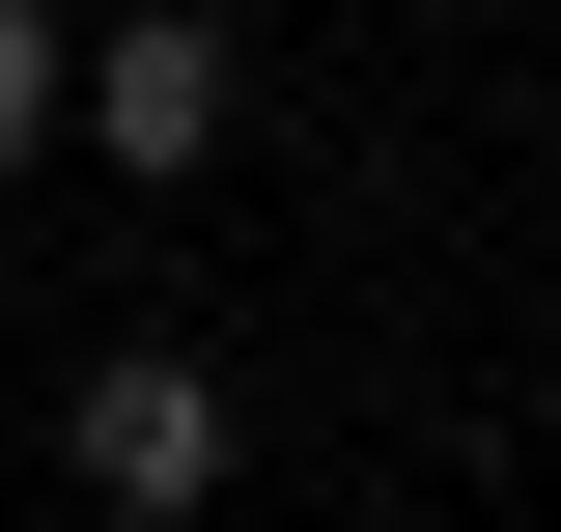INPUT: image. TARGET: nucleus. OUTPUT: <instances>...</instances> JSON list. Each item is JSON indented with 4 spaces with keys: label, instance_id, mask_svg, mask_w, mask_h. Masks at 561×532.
<instances>
[{
    "label": "nucleus",
    "instance_id": "obj_1",
    "mask_svg": "<svg viewBox=\"0 0 561 532\" xmlns=\"http://www.w3.org/2000/svg\"><path fill=\"white\" fill-rule=\"evenodd\" d=\"M57 140H113V169H197V140H225V28H197V0H140L113 57H57Z\"/></svg>",
    "mask_w": 561,
    "mask_h": 532
},
{
    "label": "nucleus",
    "instance_id": "obj_2",
    "mask_svg": "<svg viewBox=\"0 0 561 532\" xmlns=\"http://www.w3.org/2000/svg\"><path fill=\"white\" fill-rule=\"evenodd\" d=\"M57 449H84V505H140V532H169V505H225V393H197V365H84V420H57Z\"/></svg>",
    "mask_w": 561,
    "mask_h": 532
},
{
    "label": "nucleus",
    "instance_id": "obj_3",
    "mask_svg": "<svg viewBox=\"0 0 561 532\" xmlns=\"http://www.w3.org/2000/svg\"><path fill=\"white\" fill-rule=\"evenodd\" d=\"M57 140V0H0V169Z\"/></svg>",
    "mask_w": 561,
    "mask_h": 532
}]
</instances>
